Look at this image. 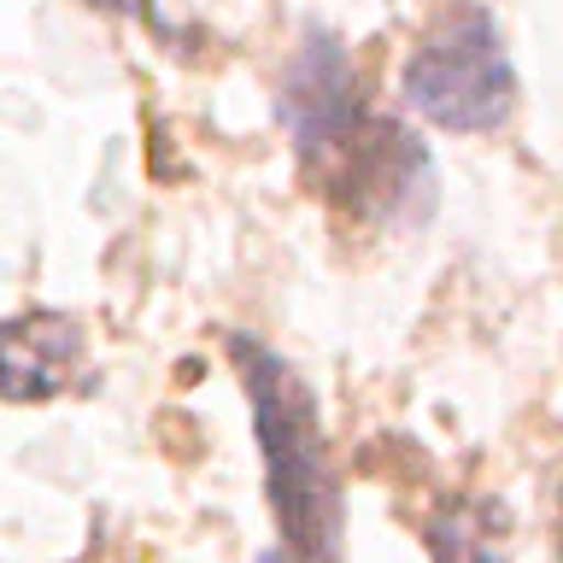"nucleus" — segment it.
I'll return each instance as SVG.
<instances>
[{
  "instance_id": "nucleus-1",
  "label": "nucleus",
  "mask_w": 563,
  "mask_h": 563,
  "mask_svg": "<svg viewBox=\"0 0 563 563\" xmlns=\"http://www.w3.org/2000/svg\"><path fill=\"white\" fill-rule=\"evenodd\" d=\"M229 358L253 405V434L264 452V493L276 510V534L288 563H334L341 558V487L329 470L323 411L306 376L253 334L229 329Z\"/></svg>"
},
{
  "instance_id": "nucleus-2",
  "label": "nucleus",
  "mask_w": 563,
  "mask_h": 563,
  "mask_svg": "<svg viewBox=\"0 0 563 563\" xmlns=\"http://www.w3.org/2000/svg\"><path fill=\"white\" fill-rule=\"evenodd\" d=\"M405 106L434 130L482 135L499 130L517 106V65L499 42L487 7H457L417 42L399 77Z\"/></svg>"
},
{
  "instance_id": "nucleus-3",
  "label": "nucleus",
  "mask_w": 563,
  "mask_h": 563,
  "mask_svg": "<svg viewBox=\"0 0 563 563\" xmlns=\"http://www.w3.org/2000/svg\"><path fill=\"white\" fill-rule=\"evenodd\" d=\"M276 118L294 135L299 158H329V165L364 135L369 112L358 95V70L329 30H306V42L288 59V77H282Z\"/></svg>"
},
{
  "instance_id": "nucleus-4",
  "label": "nucleus",
  "mask_w": 563,
  "mask_h": 563,
  "mask_svg": "<svg viewBox=\"0 0 563 563\" xmlns=\"http://www.w3.org/2000/svg\"><path fill=\"white\" fill-rule=\"evenodd\" d=\"M82 358V329L59 311H24L0 323V399H53Z\"/></svg>"
},
{
  "instance_id": "nucleus-5",
  "label": "nucleus",
  "mask_w": 563,
  "mask_h": 563,
  "mask_svg": "<svg viewBox=\"0 0 563 563\" xmlns=\"http://www.w3.org/2000/svg\"><path fill=\"white\" fill-rule=\"evenodd\" d=\"M429 552L434 563H499V540L482 534V517L446 510V517L429 522Z\"/></svg>"
},
{
  "instance_id": "nucleus-6",
  "label": "nucleus",
  "mask_w": 563,
  "mask_h": 563,
  "mask_svg": "<svg viewBox=\"0 0 563 563\" xmlns=\"http://www.w3.org/2000/svg\"><path fill=\"white\" fill-rule=\"evenodd\" d=\"M100 12H118V18H153V0H88Z\"/></svg>"
}]
</instances>
